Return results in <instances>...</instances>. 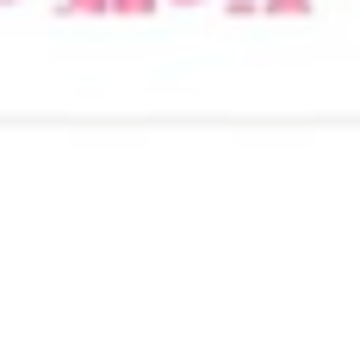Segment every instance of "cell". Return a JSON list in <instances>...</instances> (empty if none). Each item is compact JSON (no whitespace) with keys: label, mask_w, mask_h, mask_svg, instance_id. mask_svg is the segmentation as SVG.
Here are the masks:
<instances>
[{"label":"cell","mask_w":360,"mask_h":342,"mask_svg":"<svg viewBox=\"0 0 360 342\" xmlns=\"http://www.w3.org/2000/svg\"><path fill=\"white\" fill-rule=\"evenodd\" d=\"M261 13H274V19H304L311 0H261Z\"/></svg>","instance_id":"obj_1"},{"label":"cell","mask_w":360,"mask_h":342,"mask_svg":"<svg viewBox=\"0 0 360 342\" xmlns=\"http://www.w3.org/2000/svg\"><path fill=\"white\" fill-rule=\"evenodd\" d=\"M112 13H118V19H149L155 0H112Z\"/></svg>","instance_id":"obj_2"},{"label":"cell","mask_w":360,"mask_h":342,"mask_svg":"<svg viewBox=\"0 0 360 342\" xmlns=\"http://www.w3.org/2000/svg\"><path fill=\"white\" fill-rule=\"evenodd\" d=\"M69 13H112V0H63Z\"/></svg>","instance_id":"obj_3"},{"label":"cell","mask_w":360,"mask_h":342,"mask_svg":"<svg viewBox=\"0 0 360 342\" xmlns=\"http://www.w3.org/2000/svg\"><path fill=\"white\" fill-rule=\"evenodd\" d=\"M261 13V0H230V19H255Z\"/></svg>","instance_id":"obj_4"},{"label":"cell","mask_w":360,"mask_h":342,"mask_svg":"<svg viewBox=\"0 0 360 342\" xmlns=\"http://www.w3.org/2000/svg\"><path fill=\"white\" fill-rule=\"evenodd\" d=\"M174 6H205V0H174Z\"/></svg>","instance_id":"obj_5"},{"label":"cell","mask_w":360,"mask_h":342,"mask_svg":"<svg viewBox=\"0 0 360 342\" xmlns=\"http://www.w3.org/2000/svg\"><path fill=\"white\" fill-rule=\"evenodd\" d=\"M0 6H13V0H0Z\"/></svg>","instance_id":"obj_6"}]
</instances>
